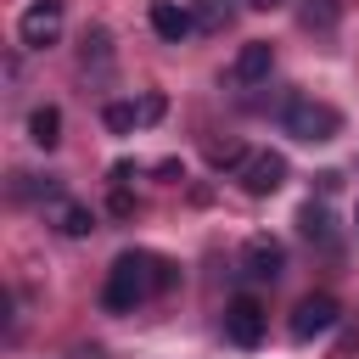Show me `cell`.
Wrapping results in <instances>:
<instances>
[{"label":"cell","mask_w":359,"mask_h":359,"mask_svg":"<svg viewBox=\"0 0 359 359\" xmlns=\"http://www.w3.org/2000/svg\"><path fill=\"white\" fill-rule=\"evenodd\" d=\"M84 62H107V28H84Z\"/></svg>","instance_id":"cell-17"},{"label":"cell","mask_w":359,"mask_h":359,"mask_svg":"<svg viewBox=\"0 0 359 359\" xmlns=\"http://www.w3.org/2000/svg\"><path fill=\"white\" fill-rule=\"evenodd\" d=\"M163 112H168V101H163V95H157V90H151V95H146V101H140V123H157V118H163Z\"/></svg>","instance_id":"cell-18"},{"label":"cell","mask_w":359,"mask_h":359,"mask_svg":"<svg viewBox=\"0 0 359 359\" xmlns=\"http://www.w3.org/2000/svg\"><path fill=\"white\" fill-rule=\"evenodd\" d=\"M73 359H107L101 348H73Z\"/></svg>","instance_id":"cell-20"},{"label":"cell","mask_w":359,"mask_h":359,"mask_svg":"<svg viewBox=\"0 0 359 359\" xmlns=\"http://www.w3.org/2000/svg\"><path fill=\"white\" fill-rule=\"evenodd\" d=\"M337 17H342V0H303V6H297V22L314 28V34L337 28Z\"/></svg>","instance_id":"cell-12"},{"label":"cell","mask_w":359,"mask_h":359,"mask_svg":"<svg viewBox=\"0 0 359 359\" xmlns=\"http://www.w3.org/2000/svg\"><path fill=\"white\" fill-rule=\"evenodd\" d=\"M264 325H269V320H264V303H258V297H236V303L224 309V337H230L236 348H258V342H264Z\"/></svg>","instance_id":"cell-6"},{"label":"cell","mask_w":359,"mask_h":359,"mask_svg":"<svg viewBox=\"0 0 359 359\" xmlns=\"http://www.w3.org/2000/svg\"><path fill=\"white\" fill-rule=\"evenodd\" d=\"M208 163H213V168H241L247 151H241L236 140H213V146H208Z\"/></svg>","instance_id":"cell-16"},{"label":"cell","mask_w":359,"mask_h":359,"mask_svg":"<svg viewBox=\"0 0 359 359\" xmlns=\"http://www.w3.org/2000/svg\"><path fill=\"white\" fill-rule=\"evenodd\" d=\"M269 67H275L269 39H247V45H241V56H236V84H264V79H269Z\"/></svg>","instance_id":"cell-9"},{"label":"cell","mask_w":359,"mask_h":359,"mask_svg":"<svg viewBox=\"0 0 359 359\" xmlns=\"http://www.w3.org/2000/svg\"><path fill=\"white\" fill-rule=\"evenodd\" d=\"M101 118H107V129H112V135H129V129L140 123V107H135V101H112Z\"/></svg>","instance_id":"cell-14"},{"label":"cell","mask_w":359,"mask_h":359,"mask_svg":"<svg viewBox=\"0 0 359 359\" xmlns=\"http://www.w3.org/2000/svg\"><path fill=\"white\" fill-rule=\"evenodd\" d=\"M151 28H157V39H168V45H180L191 28H196V11H185V6H174V0H151Z\"/></svg>","instance_id":"cell-8"},{"label":"cell","mask_w":359,"mask_h":359,"mask_svg":"<svg viewBox=\"0 0 359 359\" xmlns=\"http://www.w3.org/2000/svg\"><path fill=\"white\" fill-rule=\"evenodd\" d=\"M112 213H118V219H129V213H135V196H129V191H123V185H118V191H112Z\"/></svg>","instance_id":"cell-19"},{"label":"cell","mask_w":359,"mask_h":359,"mask_svg":"<svg viewBox=\"0 0 359 359\" xmlns=\"http://www.w3.org/2000/svg\"><path fill=\"white\" fill-rule=\"evenodd\" d=\"M230 17H236V6H230V0H196V28L219 34V28H230Z\"/></svg>","instance_id":"cell-13"},{"label":"cell","mask_w":359,"mask_h":359,"mask_svg":"<svg viewBox=\"0 0 359 359\" xmlns=\"http://www.w3.org/2000/svg\"><path fill=\"white\" fill-rule=\"evenodd\" d=\"M353 219H359V213H353Z\"/></svg>","instance_id":"cell-22"},{"label":"cell","mask_w":359,"mask_h":359,"mask_svg":"<svg viewBox=\"0 0 359 359\" xmlns=\"http://www.w3.org/2000/svg\"><path fill=\"white\" fill-rule=\"evenodd\" d=\"M241 269H247L252 280H275V275L286 269V247H280L275 236H252V241L241 247Z\"/></svg>","instance_id":"cell-7"},{"label":"cell","mask_w":359,"mask_h":359,"mask_svg":"<svg viewBox=\"0 0 359 359\" xmlns=\"http://www.w3.org/2000/svg\"><path fill=\"white\" fill-rule=\"evenodd\" d=\"M236 180H241L247 196H269V191L286 185V157H280V151H252V157L236 168Z\"/></svg>","instance_id":"cell-4"},{"label":"cell","mask_w":359,"mask_h":359,"mask_svg":"<svg viewBox=\"0 0 359 359\" xmlns=\"http://www.w3.org/2000/svg\"><path fill=\"white\" fill-rule=\"evenodd\" d=\"M56 34H62V0H34V6L22 11V22H17V39H22L28 50L56 45Z\"/></svg>","instance_id":"cell-3"},{"label":"cell","mask_w":359,"mask_h":359,"mask_svg":"<svg viewBox=\"0 0 359 359\" xmlns=\"http://www.w3.org/2000/svg\"><path fill=\"white\" fill-rule=\"evenodd\" d=\"M297 224H303V236H309V241H331V213H325V208H314V202H309V208L297 213Z\"/></svg>","instance_id":"cell-15"},{"label":"cell","mask_w":359,"mask_h":359,"mask_svg":"<svg viewBox=\"0 0 359 359\" xmlns=\"http://www.w3.org/2000/svg\"><path fill=\"white\" fill-rule=\"evenodd\" d=\"M286 135L292 140H309V146H320V140H337L342 135V112L337 107H325V101H309V95H297L292 107H286Z\"/></svg>","instance_id":"cell-2"},{"label":"cell","mask_w":359,"mask_h":359,"mask_svg":"<svg viewBox=\"0 0 359 359\" xmlns=\"http://www.w3.org/2000/svg\"><path fill=\"white\" fill-rule=\"evenodd\" d=\"M50 219H56V230L73 236V241H84V236L95 230V213H90L84 202H50Z\"/></svg>","instance_id":"cell-10"},{"label":"cell","mask_w":359,"mask_h":359,"mask_svg":"<svg viewBox=\"0 0 359 359\" xmlns=\"http://www.w3.org/2000/svg\"><path fill=\"white\" fill-rule=\"evenodd\" d=\"M174 280H180V269H174L168 258H157V252H118L112 269H107V292H101V303H107V314H129L135 303L168 292Z\"/></svg>","instance_id":"cell-1"},{"label":"cell","mask_w":359,"mask_h":359,"mask_svg":"<svg viewBox=\"0 0 359 359\" xmlns=\"http://www.w3.org/2000/svg\"><path fill=\"white\" fill-rule=\"evenodd\" d=\"M247 6H252V11H269V6H280V0H247Z\"/></svg>","instance_id":"cell-21"},{"label":"cell","mask_w":359,"mask_h":359,"mask_svg":"<svg viewBox=\"0 0 359 359\" xmlns=\"http://www.w3.org/2000/svg\"><path fill=\"white\" fill-rule=\"evenodd\" d=\"M28 140L50 151V146L62 140V112H56V107H34V112H28Z\"/></svg>","instance_id":"cell-11"},{"label":"cell","mask_w":359,"mask_h":359,"mask_svg":"<svg viewBox=\"0 0 359 359\" xmlns=\"http://www.w3.org/2000/svg\"><path fill=\"white\" fill-rule=\"evenodd\" d=\"M337 314H342V309H337V297H331V292H309V297L292 309V337H297V342H309V337L331 331V325H337Z\"/></svg>","instance_id":"cell-5"}]
</instances>
